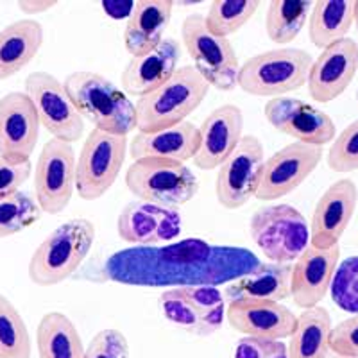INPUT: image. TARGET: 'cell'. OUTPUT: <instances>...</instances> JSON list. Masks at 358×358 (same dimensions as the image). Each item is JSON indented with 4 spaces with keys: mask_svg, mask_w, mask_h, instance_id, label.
<instances>
[{
    "mask_svg": "<svg viewBox=\"0 0 358 358\" xmlns=\"http://www.w3.org/2000/svg\"><path fill=\"white\" fill-rule=\"evenodd\" d=\"M258 264L249 249L185 238L117 251L104 264V276L129 287H217L244 276Z\"/></svg>",
    "mask_w": 358,
    "mask_h": 358,
    "instance_id": "cell-1",
    "label": "cell"
},
{
    "mask_svg": "<svg viewBox=\"0 0 358 358\" xmlns=\"http://www.w3.org/2000/svg\"><path fill=\"white\" fill-rule=\"evenodd\" d=\"M63 86L73 106L83 118L92 122L94 129L117 136H127L136 131L134 102L104 76L78 70L66 76Z\"/></svg>",
    "mask_w": 358,
    "mask_h": 358,
    "instance_id": "cell-2",
    "label": "cell"
},
{
    "mask_svg": "<svg viewBox=\"0 0 358 358\" xmlns=\"http://www.w3.org/2000/svg\"><path fill=\"white\" fill-rule=\"evenodd\" d=\"M95 224L76 217L59 224L34 249L29 260V280L38 287H56L73 276L95 242Z\"/></svg>",
    "mask_w": 358,
    "mask_h": 358,
    "instance_id": "cell-3",
    "label": "cell"
},
{
    "mask_svg": "<svg viewBox=\"0 0 358 358\" xmlns=\"http://www.w3.org/2000/svg\"><path fill=\"white\" fill-rule=\"evenodd\" d=\"M210 85L201 78L194 65L179 66L165 85L136 101V131L152 133L187 122L203 104Z\"/></svg>",
    "mask_w": 358,
    "mask_h": 358,
    "instance_id": "cell-4",
    "label": "cell"
},
{
    "mask_svg": "<svg viewBox=\"0 0 358 358\" xmlns=\"http://www.w3.org/2000/svg\"><path fill=\"white\" fill-rule=\"evenodd\" d=\"M313 57L296 47H278L249 57L238 70L236 86L255 97H287L308 81Z\"/></svg>",
    "mask_w": 358,
    "mask_h": 358,
    "instance_id": "cell-5",
    "label": "cell"
},
{
    "mask_svg": "<svg viewBox=\"0 0 358 358\" xmlns=\"http://www.w3.org/2000/svg\"><path fill=\"white\" fill-rule=\"evenodd\" d=\"M127 190L138 201L179 210L199 192V179L187 163L145 158L129 165L124 176Z\"/></svg>",
    "mask_w": 358,
    "mask_h": 358,
    "instance_id": "cell-6",
    "label": "cell"
},
{
    "mask_svg": "<svg viewBox=\"0 0 358 358\" xmlns=\"http://www.w3.org/2000/svg\"><path fill=\"white\" fill-rule=\"evenodd\" d=\"M249 235L273 264H294L310 244V226L290 204H265L249 220Z\"/></svg>",
    "mask_w": 358,
    "mask_h": 358,
    "instance_id": "cell-7",
    "label": "cell"
},
{
    "mask_svg": "<svg viewBox=\"0 0 358 358\" xmlns=\"http://www.w3.org/2000/svg\"><path fill=\"white\" fill-rule=\"evenodd\" d=\"M181 41L194 69L201 78L219 92H233L238 79V56L229 38H220L208 31L204 15L192 13L181 24Z\"/></svg>",
    "mask_w": 358,
    "mask_h": 358,
    "instance_id": "cell-8",
    "label": "cell"
},
{
    "mask_svg": "<svg viewBox=\"0 0 358 358\" xmlns=\"http://www.w3.org/2000/svg\"><path fill=\"white\" fill-rule=\"evenodd\" d=\"M129 152L127 136L92 129L76 162V190L83 201H97L108 194L122 172Z\"/></svg>",
    "mask_w": 358,
    "mask_h": 358,
    "instance_id": "cell-9",
    "label": "cell"
},
{
    "mask_svg": "<svg viewBox=\"0 0 358 358\" xmlns=\"http://www.w3.org/2000/svg\"><path fill=\"white\" fill-rule=\"evenodd\" d=\"M24 92L33 102L40 124L50 138L76 143L85 133V118L73 106L65 86L49 72H31L24 81Z\"/></svg>",
    "mask_w": 358,
    "mask_h": 358,
    "instance_id": "cell-10",
    "label": "cell"
},
{
    "mask_svg": "<svg viewBox=\"0 0 358 358\" xmlns=\"http://www.w3.org/2000/svg\"><path fill=\"white\" fill-rule=\"evenodd\" d=\"M76 162L72 143L50 138L41 147L34 167V199L41 213L65 212L76 192Z\"/></svg>",
    "mask_w": 358,
    "mask_h": 358,
    "instance_id": "cell-11",
    "label": "cell"
},
{
    "mask_svg": "<svg viewBox=\"0 0 358 358\" xmlns=\"http://www.w3.org/2000/svg\"><path fill=\"white\" fill-rule=\"evenodd\" d=\"M264 162L265 149L260 138L244 134L231 156L217 169L215 196L220 206L238 210L257 196Z\"/></svg>",
    "mask_w": 358,
    "mask_h": 358,
    "instance_id": "cell-12",
    "label": "cell"
},
{
    "mask_svg": "<svg viewBox=\"0 0 358 358\" xmlns=\"http://www.w3.org/2000/svg\"><path fill=\"white\" fill-rule=\"evenodd\" d=\"M322 162V147L292 142L265 158L258 183V201H278L301 187Z\"/></svg>",
    "mask_w": 358,
    "mask_h": 358,
    "instance_id": "cell-13",
    "label": "cell"
},
{
    "mask_svg": "<svg viewBox=\"0 0 358 358\" xmlns=\"http://www.w3.org/2000/svg\"><path fill=\"white\" fill-rule=\"evenodd\" d=\"M264 115L278 133L287 134L294 142L324 147L337 136V127L330 115L303 99H268L264 106Z\"/></svg>",
    "mask_w": 358,
    "mask_h": 358,
    "instance_id": "cell-14",
    "label": "cell"
},
{
    "mask_svg": "<svg viewBox=\"0 0 358 358\" xmlns=\"http://www.w3.org/2000/svg\"><path fill=\"white\" fill-rule=\"evenodd\" d=\"M183 228L179 210L145 201H131L117 219V233L126 244L162 245L174 242Z\"/></svg>",
    "mask_w": 358,
    "mask_h": 358,
    "instance_id": "cell-15",
    "label": "cell"
},
{
    "mask_svg": "<svg viewBox=\"0 0 358 358\" xmlns=\"http://www.w3.org/2000/svg\"><path fill=\"white\" fill-rule=\"evenodd\" d=\"M358 204V188L353 179L341 178L322 192L310 220V244L315 248L338 245L351 224Z\"/></svg>",
    "mask_w": 358,
    "mask_h": 358,
    "instance_id": "cell-16",
    "label": "cell"
},
{
    "mask_svg": "<svg viewBox=\"0 0 358 358\" xmlns=\"http://www.w3.org/2000/svg\"><path fill=\"white\" fill-rule=\"evenodd\" d=\"M358 72V43L351 38L321 50L308 72V95L312 101L328 104L341 97Z\"/></svg>",
    "mask_w": 358,
    "mask_h": 358,
    "instance_id": "cell-17",
    "label": "cell"
},
{
    "mask_svg": "<svg viewBox=\"0 0 358 358\" xmlns=\"http://www.w3.org/2000/svg\"><path fill=\"white\" fill-rule=\"evenodd\" d=\"M341 260V245L322 249L308 244L292 264L290 297L297 308L317 306L330 292L331 280Z\"/></svg>",
    "mask_w": 358,
    "mask_h": 358,
    "instance_id": "cell-18",
    "label": "cell"
},
{
    "mask_svg": "<svg viewBox=\"0 0 358 358\" xmlns=\"http://www.w3.org/2000/svg\"><path fill=\"white\" fill-rule=\"evenodd\" d=\"M40 118L25 92H9L0 99V156L31 159L40 140Z\"/></svg>",
    "mask_w": 358,
    "mask_h": 358,
    "instance_id": "cell-19",
    "label": "cell"
},
{
    "mask_svg": "<svg viewBox=\"0 0 358 358\" xmlns=\"http://www.w3.org/2000/svg\"><path fill=\"white\" fill-rule=\"evenodd\" d=\"M199 133V149L192 162L199 171H215L241 143L244 113L236 104H222L204 118Z\"/></svg>",
    "mask_w": 358,
    "mask_h": 358,
    "instance_id": "cell-20",
    "label": "cell"
},
{
    "mask_svg": "<svg viewBox=\"0 0 358 358\" xmlns=\"http://www.w3.org/2000/svg\"><path fill=\"white\" fill-rule=\"evenodd\" d=\"M292 310L278 301H229L226 319L233 330L244 337L283 341L289 338L296 326Z\"/></svg>",
    "mask_w": 358,
    "mask_h": 358,
    "instance_id": "cell-21",
    "label": "cell"
},
{
    "mask_svg": "<svg viewBox=\"0 0 358 358\" xmlns=\"http://www.w3.org/2000/svg\"><path fill=\"white\" fill-rule=\"evenodd\" d=\"M181 52V43L176 38H165L149 52L131 57L120 76L124 94L140 99L165 85L179 69Z\"/></svg>",
    "mask_w": 358,
    "mask_h": 358,
    "instance_id": "cell-22",
    "label": "cell"
},
{
    "mask_svg": "<svg viewBox=\"0 0 358 358\" xmlns=\"http://www.w3.org/2000/svg\"><path fill=\"white\" fill-rule=\"evenodd\" d=\"M201 133L199 127L192 122H181L167 129L138 133L129 142V156L133 162L145 158L172 159V162L187 163L194 159L199 149Z\"/></svg>",
    "mask_w": 358,
    "mask_h": 358,
    "instance_id": "cell-23",
    "label": "cell"
},
{
    "mask_svg": "<svg viewBox=\"0 0 358 358\" xmlns=\"http://www.w3.org/2000/svg\"><path fill=\"white\" fill-rule=\"evenodd\" d=\"M176 2L172 0H136L124 27V47L131 57L142 56L165 40Z\"/></svg>",
    "mask_w": 358,
    "mask_h": 358,
    "instance_id": "cell-24",
    "label": "cell"
},
{
    "mask_svg": "<svg viewBox=\"0 0 358 358\" xmlns=\"http://www.w3.org/2000/svg\"><path fill=\"white\" fill-rule=\"evenodd\" d=\"M290 271L292 264H273L260 262L244 276L228 283L224 299L229 301H285L290 297Z\"/></svg>",
    "mask_w": 358,
    "mask_h": 358,
    "instance_id": "cell-25",
    "label": "cell"
},
{
    "mask_svg": "<svg viewBox=\"0 0 358 358\" xmlns=\"http://www.w3.org/2000/svg\"><path fill=\"white\" fill-rule=\"evenodd\" d=\"M43 25L36 18H22L0 31V81L17 76L33 62L43 45Z\"/></svg>",
    "mask_w": 358,
    "mask_h": 358,
    "instance_id": "cell-26",
    "label": "cell"
},
{
    "mask_svg": "<svg viewBox=\"0 0 358 358\" xmlns=\"http://www.w3.org/2000/svg\"><path fill=\"white\" fill-rule=\"evenodd\" d=\"M158 306L163 319L174 324L179 330L194 337H210L222 324L224 317L201 308L185 290V287L165 289L158 297Z\"/></svg>",
    "mask_w": 358,
    "mask_h": 358,
    "instance_id": "cell-27",
    "label": "cell"
},
{
    "mask_svg": "<svg viewBox=\"0 0 358 358\" xmlns=\"http://www.w3.org/2000/svg\"><path fill=\"white\" fill-rule=\"evenodd\" d=\"M331 315L317 305L303 310L296 317V326L287 346L289 358H328L330 357Z\"/></svg>",
    "mask_w": 358,
    "mask_h": 358,
    "instance_id": "cell-28",
    "label": "cell"
},
{
    "mask_svg": "<svg viewBox=\"0 0 358 358\" xmlns=\"http://www.w3.org/2000/svg\"><path fill=\"white\" fill-rule=\"evenodd\" d=\"M353 25L355 0H317L308 15V38L315 49L324 50L348 38Z\"/></svg>",
    "mask_w": 358,
    "mask_h": 358,
    "instance_id": "cell-29",
    "label": "cell"
},
{
    "mask_svg": "<svg viewBox=\"0 0 358 358\" xmlns=\"http://www.w3.org/2000/svg\"><path fill=\"white\" fill-rule=\"evenodd\" d=\"M36 350L40 358H83L85 346L81 335L69 315L49 312L36 328Z\"/></svg>",
    "mask_w": 358,
    "mask_h": 358,
    "instance_id": "cell-30",
    "label": "cell"
},
{
    "mask_svg": "<svg viewBox=\"0 0 358 358\" xmlns=\"http://www.w3.org/2000/svg\"><path fill=\"white\" fill-rule=\"evenodd\" d=\"M310 0H271L265 11V33L268 40L289 45L301 34L308 22Z\"/></svg>",
    "mask_w": 358,
    "mask_h": 358,
    "instance_id": "cell-31",
    "label": "cell"
},
{
    "mask_svg": "<svg viewBox=\"0 0 358 358\" xmlns=\"http://www.w3.org/2000/svg\"><path fill=\"white\" fill-rule=\"evenodd\" d=\"M260 8V0H213L204 15V24L215 36L229 38L238 33Z\"/></svg>",
    "mask_w": 358,
    "mask_h": 358,
    "instance_id": "cell-32",
    "label": "cell"
},
{
    "mask_svg": "<svg viewBox=\"0 0 358 358\" xmlns=\"http://www.w3.org/2000/svg\"><path fill=\"white\" fill-rule=\"evenodd\" d=\"M33 342L22 313L0 294V358H31Z\"/></svg>",
    "mask_w": 358,
    "mask_h": 358,
    "instance_id": "cell-33",
    "label": "cell"
},
{
    "mask_svg": "<svg viewBox=\"0 0 358 358\" xmlns=\"http://www.w3.org/2000/svg\"><path fill=\"white\" fill-rule=\"evenodd\" d=\"M41 217L36 199L25 192H17L15 196L0 201V238L17 235L31 228Z\"/></svg>",
    "mask_w": 358,
    "mask_h": 358,
    "instance_id": "cell-34",
    "label": "cell"
},
{
    "mask_svg": "<svg viewBox=\"0 0 358 358\" xmlns=\"http://www.w3.org/2000/svg\"><path fill=\"white\" fill-rule=\"evenodd\" d=\"M330 296L342 312L358 315V257L338 262L330 285Z\"/></svg>",
    "mask_w": 358,
    "mask_h": 358,
    "instance_id": "cell-35",
    "label": "cell"
},
{
    "mask_svg": "<svg viewBox=\"0 0 358 358\" xmlns=\"http://www.w3.org/2000/svg\"><path fill=\"white\" fill-rule=\"evenodd\" d=\"M326 163L338 174L358 171V118L335 136L328 149Z\"/></svg>",
    "mask_w": 358,
    "mask_h": 358,
    "instance_id": "cell-36",
    "label": "cell"
},
{
    "mask_svg": "<svg viewBox=\"0 0 358 358\" xmlns=\"http://www.w3.org/2000/svg\"><path fill=\"white\" fill-rule=\"evenodd\" d=\"M83 358H129V342L117 328H106L94 335Z\"/></svg>",
    "mask_w": 358,
    "mask_h": 358,
    "instance_id": "cell-37",
    "label": "cell"
},
{
    "mask_svg": "<svg viewBox=\"0 0 358 358\" xmlns=\"http://www.w3.org/2000/svg\"><path fill=\"white\" fill-rule=\"evenodd\" d=\"M33 171L31 159H11L0 156V201L20 192Z\"/></svg>",
    "mask_w": 358,
    "mask_h": 358,
    "instance_id": "cell-38",
    "label": "cell"
},
{
    "mask_svg": "<svg viewBox=\"0 0 358 358\" xmlns=\"http://www.w3.org/2000/svg\"><path fill=\"white\" fill-rule=\"evenodd\" d=\"M330 351L338 357L358 358V315H351L331 328Z\"/></svg>",
    "mask_w": 358,
    "mask_h": 358,
    "instance_id": "cell-39",
    "label": "cell"
},
{
    "mask_svg": "<svg viewBox=\"0 0 358 358\" xmlns=\"http://www.w3.org/2000/svg\"><path fill=\"white\" fill-rule=\"evenodd\" d=\"M233 358H289V351L281 341L242 337L236 342Z\"/></svg>",
    "mask_w": 358,
    "mask_h": 358,
    "instance_id": "cell-40",
    "label": "cell"
},
{
    "mask_svg": "<svg viewBox=\"0 0 358 358\" xmlns=\"http://www.w3.org/2000/svg\"><path fill=\"white\" fill-rule=\"evenodd\" d=\"M102 11L106 13L108 17L113 20H122V18H129L131 13L134 9V2H126V0H104L101 4Z\"/></svg>",
    "mask_w": 358,
    "mask_h": 358,
    "instance_id": "cell-41",
    "label": "cell"
},
{
    "mask_svg": "<svg viewBox=\"0 0 358 358\" xmlns=\"http://www.w3.org/2000/svg\"><path fill=\"white\" fill-rule=\"evenodd\" d=\"M56 6L57 0H18L17 2V8L27 15V18H33L34 15H45Z\"/></svg>",
    "mask_w": 358,
    "mask_h": 358,
    "instance_id": "cell-42",
    "label": "cell"
},
{
    "mask_svg": "<svg viewBox=\"0 0 358 358\" xmlns=\"http://www.w3.org/2000/svg\"><path fill=\"white\" fill-rule=\"evenodd\" d=\"M355 27L358 33V0H355Z\"/></svg>",
    "mask_w": 358,
    "mask_h": 358,
    "instance_id": "cell-43",
    "label": "cell"
},
{
    "mask_svg": "<svg viewBox=\"0 0 358 358\" xmlns=\"http://www.w3.org/2000/svg\"><path fill=\"white\" fill-rule=\"evenodd\" d=\"M328 358H346V357H338V355H331V357H328Z\"/></svg>",
    "mask_w": 358,
    "mask_h": 358,
    "instance_id": "cell-44",
    "label": "cell"
},
{
    "mask_svg": "<svg viewBox=\"0 0 358 358\" xmlns=\"http://www.w3.org/2000/svg\"><path fill=\"white\" fill-rule=\"evenodd\" d=\"M357 101H358V90H357Z\"/></svg>",
    "mask_w": 358,
    "mask_h": 358,
    "instance_id": "cell-45",
    "label": "cell"
}]
</instances>
